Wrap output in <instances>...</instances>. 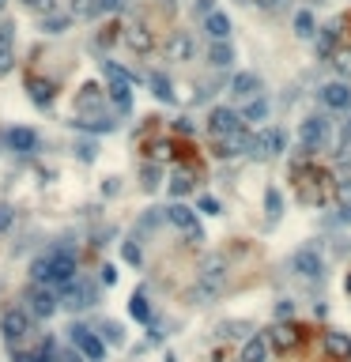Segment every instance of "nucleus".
I'll list each match as a JSON object with an SVG mask.
<instances>
[{"label":"nucleus","instance_id":"obj_1","mask_svg":"<svg viewBox=\"0 0 351 362\" xmlns=\"http://www.w3.org/2000/svg\"><path fill=\"white\" fill-rule=\"evenodd\" d=\"M72 343L79 348V355H83L87 362H102V359H106V343H102V336H94L87 325L72 328Z\"/></svg>","mask_w":351,"mask_h":362},{"label":"nucleus","instance_id":"obj_2","mask_svg":"<svg viewBox=\"0 0 351 362\" xmlns=\"http://www.w3.org/2000/svg\"><path fill=\"white\" fill-rule=\"evenodd\" d=\"M106 72L114 76V87H110V99H114V106L121 110V114H129L132 110V91H129V72L117 68L114 61H106Z\"/></svg>","mask_w":351,"mask_h":362},{"label":"nucleus","instance_id":"obj_3","mask_svg":"<svg viewBox=\"0 0 351 362\" xmlns=\"http://www.w3.org/2000/svg\"><path fill=\"white\" fill-rule=\"evenodd\" d=\"M208 132L212 136H234V132H242V117H238V110L215 106L208 114Z\"/></svg>","mask_w":351,"mask_h":362},{"label":"nucleus","instance_id":"obj_4","mask_svg":"<svg viewBox=\"0 0 351 362\" xmlns=\"http://www.w3.org/2000/svg\"><path fill=\"white\" fill-rule=\"evenodd\" d=\"M166 219L174 223V227L181 230L189 241H204V230H201V223H197V215L189 212L185 204H174V208H166Z\"/></svg>","mask_w":351,"mask_h":362},{"label":"nucleus","instance_id":"obj_5","mask_svg":"<svg viewBox=\"0 0 351 362\" xmlns=\"http://www.w3.org/2000/svg\"><path fill=\"white\" fill-rule=\"evenodd\" d=\"M46 261H50V283L65 287L76 279V257H72V249H61V253L46 257Z\"/></svg>","mask_w":351,"mask_h":362},{"label":"nucleus","instance_id":"obj_6","mask_svg":"<svg viewBox=\"0 0 351 362\" xmlns=\"http://www.w3.org/2000/svg\"><path fill=\"white\" fill-rule=\"evenodd\" d=\"M223 283H227V264H223V257H215V261L204 264V272H201V287H197V294H219L223 291Z\"/></svg>","mask_w":351,"mask_h":362},{"label":"nucleus","instance_id":"obj_7","mask_svg":"<svg viewBox=\"0 0 351 362\" xmlns=\"http://www.w3.org/2000/svg\"><path fill=\"white\" fill-rule=\"evenodd\" d=\"M0 332H4V340H8V343L23 340V336L30 332V313H23V310H8L4 317H0Z\"/></svg>","mask_w":351,"mask_h":362},{"label":"nucleus","instance_id":"obj_8","mask_svg":"<svg viewBox=\"0 0 351 362\" xmlns=\"http://www.w3.org/2000/svg\"><path fill=\"white\" fill-rule=\"evenodd\" d=\"M294 272H299V276H306V279H321V272H325L321 253H317L314 245L299 249V253H294Z\"/></svg>","mask_w":351,"mask_h":362},{"label":"nucleus","instance_id":"obj_9","mask_svg":"<svg viewBox=\"0 0 351 362\" xmlns=\"http://www.w3.org/2000/svg\"><path fill=\"white\" fill-rule=\"evenodd\" d=\"M193 53H197L193 34H189V30H174L170 42H166V57H170V61H189Z\"/></svg>","mask_w":351,"mask_h":362},{"label":"nucleus","instance_id":"obj_10","mask_svg":"<svg viewBox=\"0 0 351 362\" xmlns=\"http://www.w3.org/2000/svg\"><path fill=\"white\" fill-rule=\"evenodd\" d=\"M321 102L329 110H348L351 106V87L344 83V79H337V83H325L321 87Z\"/></svg>","mask_w":351,"mask_h":362},{"label":"nucleus","instance_id":"obj_11","mask_svg":"<svg viewBox=\"0 0 351 362\" xmlns=\"http://www.w3.org/2000/svg\"><path fill=\"white\" fill-rule=\"evenodd\" d=\"M299 136H302L306 148H317V143H325V136H329V121L325 117H306L302 128H299Z\"/></svg>","mask_w":351,"mask_h":362},{"label":"nucleus","instance_id":"obj_12","mask_svg":"<svg viewBox=\"0 0 351 362\" xmlns=\"http://www.w3.org/2000/svg\"><path fill=\"white\" fill-rule=\"evenodd\" d=\"M53 313H57V294L46 287L30 291V317H53Z\"/></svg>","mask_w":351,"mask_h":362},{"label":"nucleus","instance_id":"obj_13","mask_svg":"<svg viewBox=\"0 0 351 362\" xmlns=\"http://www.w3.org/2000/svg\"><path fill=\"white\" fill-rule=\"evenodd\" d=\"M204 30H208L212 42H227V38H230V19H227V12H219V8H215V12H208V15H204Z\"/></svg>","mask_w":351,"mask_h":362},{"label":"nucleus","instance_id":"obj_14","mask_svg":"<svg viewBox=\"0 0 351 362\" xmlns=\"http://www.w3.org/2000/svg\"><path fill=\"white\" fill-rule=\"evenodd\" d=\"M4 143H8V151H34V143H38V136H34V128H8L4 132Z\"/></svg>","mask_w":351,"mask_h":362},{"label":"nucleus","instance_id":"obj_15","mask_svg":"<svg viewBox=\"0 0 351 362\" xmlns=\"http://www.w3.org/2000/svg\"><path fill=\"white\" fill-rule=\"evenodd\" d=\"M27 91H30V99H34V106H50L53 102V91H57V87L50 83V79H42V76H27Z\"/></svg>","mask_w":351,"mask_h":362},{"label":"nucleus","instance_id":"obj_16","mask_svg":"<svg viewBox=\"0 0 351 362\" xmlns=\"http://www.w3.org/2000/svg\"><path fill=\"white\" fill-rule=\"evenodd\" d=\"M280 151H283V132H280V128L261 132L257 140H253V155H280Z\"/></svg>","mask_w":351,"mask_h":362},{"label":"nucleus","instance_id":"obj_17","mask_svg":"<svg viewBox=\"0 0 351 362\" xmlns=\"http://www.w3.org/2000/svg\"><path fill=\"white\" fill-rule=\"evenodd\" d=\"M257 91H261V79L253 76V72H242V76H234V83H230V94L234 99H257Z\"/></svg>","mask_w":351,"mask_h":362},{"label":"nucleus","instance_id":"obj_18","mask_svg":"<svg viewBox=\"0 0 351 362\" xmlns=\"http://www.w3.org/2000/svg\"><path fill=\"white\" fill-rule=\"evenodd\" d=\"M238 362H268V340H265V336H250V340L242 343Z\"/></svg>","mask_w":351,"mask_h":362},{"label":"nucleus","instance_id":"obj_19","mask_svg":"<svg viewBox=\"0 0 351 362\" xmlns=\"http://www.w3.org/2000/svg\"><path fill=\"white\" fill-rule=\"evenodd\" d=\"M125 46H129L132 53H151L155 38H151L148 27H129V30H125Z\"/></svg>","mask_w":351,"mask_h":362},{"label":"nucleus","instance_id":"obj_20","mask_svg":"<svg viewBox=\"0 0 351 362\" xmlns=\"http://www.w3.org/2000/svg\"><path fill=\"white\" fill-rule=\"evenodd\" d=\"M325 343H329V355L337 362H351V336L348 332H337V328H332Z\"/></svg>","mask_w":351,"mask_h":362},{"label":"nucleus","instance_id":"obj_21","mask_svg":"<svg viewBox=\"0 0 351 362\" xmlns=\"http://www.w3.org/2000/svg\"><path fill=\"white\" fill-rule=\"evenodd\" d=\"M299 340H302V332H299L294 325H276V328H272V348H276V351H291Z\"/></svg>","mask_w":351,"mask_h":362},{"label":"nucleus","instance_id":"obj_22","mask_svg":"<svg viewBox=\"0 0 351 362\" xmlns=\"http://www.w3.org/2000/svg\"><path fill=\"white\" fill-rule=\"evenodd\" d=\"M238 117H242V125H257V121L268 117V102H265V99H250V102L242 106V114H238Z\"/></svg>","mask_w":351,"mask_h":362},{"label":"nucleus","instance_id":"obj_23","mask_svg":"<svg viewBox=\"0 0 351 362\" xmlns=\"http://www.w3.org/2000/svg\"><path fill=\"white\" fill-rule=\"evenodd\" d=\"M230 61H234V50H230L227 42H212L208 46V64L212 68H230Z\"/></svg>","mask_w":351,"mask_h":362},{"label":"nucleus","instance_id":"obj_24","mask_svg":"<svg viewBox=\"0 0 351 362\" xmlns=\"http://www.w3.org/2000/svg\"><path fill=\"white\" fill-rule=\"evenodd\" d=\"M148 83H151V91H155V99H159V102H174L170 79H166L163 72H151V76H148Z\"/></svg>","mask_w":351,"mask_h":362},{"label":"nucleus","instance_id":"obj_25","mask_svg":"<svg viewBox=\"0 0 351 362\" xmlns=\"http://www.w3.org/2000/svg\"><path fill=\"white\" fill-rule=\"evenodd\" d=\"M294 34H299V38H314V34H317V27H314V12H310V8H302V12L294 15Z\"/></svg>","mask_w":351,"mask_h":362},{"label":"nucleus","instance_id":"obj_26","mask_svg":"<svg viewBox=\"0 0 351 362\" xmlns=\"http://www.w3.org/2000/svg\"><path fill=\"white\" fill-rule=\"evenodd\" d=\"M68 27H72V15H61V12H53V15H46V19H42L46 34H65Z\"/></svg>","mask_w":351,"mask_h":362},{"label":"nucleus","instance_id":"obj_27","mask_svg":"<svg viewBox=\"0 0 351 362\" xmlns=\"http://www.w3.org/2000/svg\"><path fill=\"white\" fill-rule=\"evenodd\" d=\"M68 15L72 19H91V15H99V0H72Z\"/></svg>","mask_w":351,"mask_h":362},{"label":"nucleus","instance_id":"obj_28","mask_svg":"<svg viewBox=\"0 0 351 362\" xmlns=\"http://www.w3.org/2000/svg\"><path fill=\"white\" fill-rule=\"evenodd\" d=\"M193 185H197V178H193V174H174V181H170V197H185V192H193Z\"/></svg>","mask_w":351,"mask_h":362},{"label":"nucleus","instance_id":"obj_29","mask_svg":"<svg viewBox=\"0 0 351 362\" xmlns=\"http://www.w3.org/2000/svg\"><path fill=\"white\" fill-rule=\"evenodd\" d=\"M332 68L340 72V76H344V83L351 79V50H337L332 53Z\"/></svg>","mask_w":351,"mask_h":362},{"label":"nucleus","instance_id":"obj_30","mask_svg":"<svg viewBox=\"0 0 351 362\" xmlns=\"http://www.w3.org/2000/svg\"><path fill=\"white\" fill-rule=\"evenodd\" d=\"M332 197H337L344 208H351V178H340L337 185H332Z\"/></svg>","mask_w":351,"mask_h":362},{"label":"nucleus","instance_id":"obj_31","mask_svg":"<svg viewBox=\"0 0 351 362\" xmlns=\"http://www.w3.org/2000/svg\"><path fill=\"white\" fill-rule=\"evenodd\" d=\"M30 279H38V283H50V261H46V257H38V261L30 264Z\"/></svg>","mask_w":351,"mask_h":362},{"label":"nucleus","instance_id":"obj_32","mask_svg":"<svg viewBox=\"0 0 351 362\" xmlns=\"http://www.w3.org/2000/svg\"><path fill=\"white\" fill-rule=\"evenodd\" d=\"M12 42H15V23L4 19L0 23V50H12Z\"/></svg>","mask_w":351,"mask_h":362},{"label":"nucleus","instance_id":"obj_33","mask_svg":"<svg viewBox=\"0 0 351 362\" xmlns=\"http://www.w3.org/2000/svg\"><path fill=\"white\" fill-rule=\"evenodd\" d=\"M27 12H38V15L46 19V15H53V12H57V0H34V4L27 8Z\"/></svg>","mask_w":351,"mask_h":362},{"label":"nucleus","instance_id":"obj_34","mask_svg":"<svg viewBox=\"0 0 351 362\" xmlns=\"http://www.w3.org/2000/svg\"><path fill=\"white\" fill-rule=\"evenodd\" d=\"M132 317H137V321H143V325L151 321V313H148V302H143V294H137V299H132Z\"/></svg>","mask_w":351,"mask_h":362},{"label":"nucleus","instance_id":"obj_35","mask_svg":"<svg viewBox=\"0 0 351 362\" xmlns=\"http://www.w3.org/2000/svg\"><path fill=\"white\" fill-rule=\"evenodd\" d=\"M265 204H268V212H272V215H280V208H283V197H280V192H276V189H268Z\"/></svg>","mask_w":351,"mask_h":362},{"label":"nucleus","instance_id":"obj_36","mask_svg":"<svg viewBox=\"0 0 351 362\" xmlns=\"http://www.w3.org/2000/svg\"><path fill=\"white\" fill-rule=\"evenodd\" d=\"M12 64H15V53L12 50H0V76H8V72H12Z\"/></svg>","mask_w":351,"mask_h":362},{"label":"nucleus","instance_id":"obj_37","mask_svg":"<svg viewBox=\"0 0 351 362\" xmlns=\"http://www.w3.org/2000/svg\"><path fill=\"white\" fill-rule=\"evenodd\" d=\"M201 212L204 215H219V200H215V197H201Z\"/></svg>","mask_w":351,"mask_h":362},{"label":"nucleus","instance_id":"obj_38","mask_svg":"<svg viewBox=\"0 0 351 362\" xmlns=\"http://www.w3.org/2000/svg\"><path fill=\"white\" fill-rule=\"evenodd\" d=\"M143 185H148V189L159 185V166H148V170H143Z\"/></svg>","mask_w":351,"mask_h":362},{"label":"nucleus","instance_id":"obj_39","mask_svg":"<svg viewBox=\"0 0 351 362\" xmlns=\"http://www.w3.org/2000/svg\"><path fill=\"white\" fill-rule=\"evenodd\" d=\"M125 0H99V12H121Z\"/></svg>","mask_w":351,"mask_h":362},{"label":"nucleus","instance_id":"obj_40","mask_svg":"<svg viewBox=\"0 0 351 362\" xmlns=\"http://www.w3.org/2000/svg\"><path fill=\"white\" fill-rule=\"evenodd\" d=\"M12 227V208H0V234Z\"/></svg>","mask_w":351,"mask_h":362},{"label":"nucleus","instance_id":"obj_41","mask_svg":"<svg viewBox=\"0 0 351 362\" xmlns=\"http://www.w3.org/2000/svg\"><path fill=\"white\" fill-rule=\"evenodd\" d=\"M125 261L137 264V261H140V249H137V245H125Z\"/></svg>","mask_w":351,"mask_h":362},{"label":"nucleus","instance_id":"obj_42","mask_svg":"<svg viewBox=\"0 0 351 362\" xmlns=\"http://www.w3.org/2000/svg\"><path fill=\"white\" fill-rule=\"evenodd\" d=\"M257 4H265V8H276V4H280V0H257Z\"/></svg>","mask_w":351,"mask_h":362},{"label":"nucleus","instance_id":"obj_43","mask_svg":"<svg viewBox=\"0 0 351 362\" xmlns=\"http://www.w3.org/2000/svg\"><path fill=\"white\" fill-rule=\"evenodd\" d=\"M344 223H351V208H344Z\"/></svg>","mask_w":351,"mask_h":362},{"label":"nucleus","instance_id":"obj_44","mask_svg":"<svg viewBox=\"0 0 351 362\" xmlns=\"http://www.w3.org/2000/svg\"><path fill=\"white\" fill-rule=\"evenodd\" d=\"M4 4H8V0H0V12H4Z\"/></svg>","mask_w":351,"mask_h":362},{"label":"nucleus","instance_id":"obj_45","mask_svg":"<svg viewBox=\"0 0 351 362\" xmlns=\"http://www.w3.org/2000/svg\"><path fill=\"white\" fill-rule=\"evenodd\" d=\"M23 4H27V8H30V4H34V0H23Z\"/></svg>","mask_w":351,"mask_h":362}]
</instances>
